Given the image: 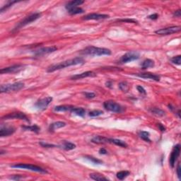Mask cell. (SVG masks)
I'll return each mask as SVG.
<instances>
[{
    "label": "cell",
    "instance_id": "6da1fadb",
    "mask_svg": "<svg viewBox=\"0 0 181 181\" xmlns=\"http://www.w3.org/2000/svg\"><path fill=\"white\" fill-rule=\"evenodd\" d=\"M83 63H84V60H83V58L77 57V58H73V59L65 60V61L62 62L51 65L48 69V72H53L61 69L66 68L71 66H74V65H82Z\"/></svg>",
    "mask_w": 181,
    "mask_h": 181
},
{
    "label": "cell",
    "instance_id": "7a4b0ae2",
    "mask_svg": "<svg viewBox=\"0 0 181 181\" xmlns=\"http://www.w3.org/2000/svg\"><path fill=\"white\" fill-rule=\"evenodd\" d=\"M91 142L93 143L98 144V145H100V144H112V145L119 146V147H123V148H127V143L124 141L113 138H107V137H103V136H95L92 139Z\"/></svg>",
    "mask_w": 181,
    "mask_h": 181
},
{
    "label": "cell",
    "instance_id": "3957f363",
    "mask_svg": "<svg viewBox=\"0 0 181 181\" xmlns=\"http://www.w3.org/2000/svg\"><path fill=\"white\" fill-rule=\"evenodd\" d=\"M82 55H90V56H102V55H110L111 50L108 48H97L94 46H88L81 50Z\"/></svg>",
    "mask_w": 181,
    "mask_h": 181
},
{
    "label": "cell",
    "instance_id": "277c9868",
    "mask_svg": "<svg viewBox=\"0 0 181 181\" xmlns=\"http://www.w3.org/2000/svg\"><path fill=\"white\" fill-rule=\"evenodd\" d=\"M41 13L37 12L34 13V14H32L30 15V16H26V17H25L23 19H22L21 21H19V22L17 23V25H16L14 29H13V32L17 31L19 29H21V28L24 27V26H27V25L30 24V23L33 22V21H36L37 19H38V18L41 17Z\"/></svg>",
    "mask_w": 181,
    "mask_h": 181
},
{
    "label": "cell",
    "instance_id": "5b68a950",
    "mask_svg": "<svg viewBox=\"0 0 181 181\" xmlns=\"http://www.w3.org/2000/svg\"><path fill=\"white\" fill-rule=\"evenodd\" d=\"M10 167L13 168H21V169H26V170H29L31 171H34L40 173L47 174L48 171L43 168L38 166L33 165V164H28V163H16L14 165H11Z\"/></svg>",
    "mask_w": 181,
    "mask_h": 181
},
{
    "label": "cell",
    "instance_id": "8992f818",
    "mask_svg": "<svg viewBox=\"0 0 181 181\" xmlns=\"http://www.w3.org/2000/svg\"><path fill=\"white\" fill-rule=\"evenodd\" d=\"M24 87V83L23 82H16L14 83H7L1 86L0 91L1 93H9V92L18 91Z\"/></svg>",
    "mask_w": 181,
    "mask_h": 181
},
{
    "label": "cell",
    "instance_id": "52a82bcc",
    "mask_svg": "<svg viewBox=\"0 0 181 181\" xmlns=\"http://www.w3.org/2000/svg\"><path fill=\"white\" fill-rule=\"evenodd\" d=\"M103 107L105 110L108 111L113 112V113H122L124 110L123 107L120 105L119 103L113 100H107L103 103Z\"/></svg>",
    "mask_w": 181,
    "mask_h": 181
},
{
    "label": "cell",
    "instance_id": "ba28073f",
    "mask_svg": "<svg viewBox=\"0 0 181 181\" xmlns=\"http://www.w3.org/2000/svg\"><path fill=\"white\" fill-rule=\"evenodd\" d=\"M180 145L177 144L173 147L171 153H170V157H169V163L171 168H173L175 166V164L176 163L177 159H178L179 156H180Z\"/></svg>",
    "mask_w": 181,
    "mask_h": 181
},
{
    "label": "cell",
    "instance_id": "9c48e42d",
    "mask_svg": "<svg viewBox=\"0 0 181 181\" xmlns=\"http://www.w3.org/2000/svg\"><path fill=\"white\" fill-rule=\"evenodd\" d=\"M140 58V55L139 53H135V52H130V53H127L126 54L120 58L119 62L120 64H125L130 62L135 61V60H138Z\"/></svg>",
    "mask_w": 181,
    "mask_h": 181
},
{
    "label": "cell",
    "instance_id": "30bf717a",
    "mask_svg": "<svg viewBox=\"0 0 181 181\" xmlns=\"http://www.w3.org/2000/svg\"><path fill=\"white\" fill-rule=\"evenodd\" d=\"M181 30L180 26H170V27L161 28V29L157 30L155 31V33L161 36H167V35H171L173 33H176L180 32Z\"/></svg>",
    "mask_w": 181,
    "mask_h": 181
},
{
    "label": "cell",
    "instance_id": "8fae6325",
    "mask_svg": "<svg viewBox=\"0 0 181 181\" xmlns=\"http://www.w3.org/2000/svg\"><path fill=\"white\" fill-rule=\"evenodd\" d=\"M13 119H18V120H25L26 122H30L29 119L25 113H21V112H15V113H9L8 115H4L1 118V120H13Z\"/></svg>",
    "mask_w": 181,
    "mask_h": 181
},
{
    "label": "cell",
    "instance_id": "7c38bea8",
    "mask_svg": "<svg viewBox=\"0 0 181 181\" xmlns=\"http://www.w3.org/2000/svg\"><path fill=\"white\" fill-rule=\"evenodd\" d=\"M58 50V48L56 46H50V47H43V48H39V49L35 50L34 55L36 57H41L43 55L50 54V53H54Z\"/></svg>",
    "mask_w": 181,
    "mask_h": 181
},
{
    "label": "cell",
    "instance_id": "4fadbf2b",
    "mask_svg": "<svg viewBox=\"0 0 181 181\" xmlns=\"http://www.w3.org/2000/svg\"><path fill=\"white\" fill-rule=\"evenodd\" d=\"M52 100H53V98H52V97L50 96L45 97V98H41V99L37 100L34 105L37 109H38V110H44L45 109H46L47 107L49 105L50 103H51Z\"/></svg>",
    "mask_w": 181,
    "mask_h": 181
},
{
    "label": "cell",
    "instance_id": "5bb4252c",
    "mask_svg": "<svg viewBox=\"0 0 181 181\" xmlns=\"http://www.w3.org/2000/svg\"><path fill=\"white\" fill-rule=\"evenodd\" d=\"M24 67V65H14L12 66L8 67H5L1 69L0 70V73L1 74H14V73H18L20 71L23 69Z\"/></svg>",
    "mask_w": 181,
    "mask_h": 181
},
{
    "label": "cell",
    "instance_id": "9a60e30c",
    "mask_svg": "<svg viewBox=\"0 0 181 181\" xmlns=\"http://www.w3.org/2000/svg\"><path fill=\"white\" fill-rule=\"evenodd\" d=\"M16 132V129L11 126H3L1 125L0 129V137H8V136L12 135Z\"/></svg>",
    "mask_w": 181,
    "mask_h": 181
},
{
    "label": "cell",
    "instance_id": "2e32d148",
    "mask_svg": "<svg viewBox=\"0 0 181 181\" xmlns=\"http://www.w3.org/2000/svg\"><path fill=\"white\" fill-rule=\"evenodd\" d=\"M96 76V74L92 71H87L85 72L78 74L73 75L72 76L70 77L71 80H79L81 79L86 78V77H95Z\"/></svg>",
    "mask_w": 181,
    "mask_h": 181
},
{
    "label": "cell",
    "instance_id": "e0dca14e",
    "mask_svg": "<svg viewBox=\"0 0 181 181\" xmlns=\"http://www.w3.org/2000/svg\"><path fill=\"white\" fill-rule=\"evenodd\" d=\"M110 16L107 14H89L86 16H83V20H101V19H106L108 18Z\"/></svg>",
    "mask_w": 181,
    "mask_h": 181
},
{
    "label": "cell",
    "instance_id": "ac0fdd59",
    "mask_svg": "<svg viewBox=\"0 0 181 181\" xmlns=\"http://www.w3.org/2000/svg\"><path fill=\"white\" fill-rule=\"evenodd\" d=\"M137 76L142 79H152L156 81H160V76L155 74L151 72H145V73H139L137 74Z\"/></svg>",
    "mask_w": 181,
    "mask_h": 181
},
{
    "label": "cell",
    "instance_id": "d6986e66",
    "mask_svg": "<svg viewBox=\"0 0 181 181\" xmlns=\"http://www.w3.org/2000/svg\"><path fill=\"white\" fill-rule=\"evenodd\" d=\"M66 122H62V121H58L53 122V123L50 124L49 128H48V130H49L50 132H54L55 130H58V129L62 128V127H64L66 126Z\"/></svg>",
    "mask_w": 181,
    "mask_h": 181
},
{
    "label": "cell",
    "instance_id": "ffe728a7",
    "mask_svg": "<svg viewBox=\"0 0 181 181\" xmlns=\"http://www.w3.org/2000/svg\"><path fill=\"white\" fill-rule=\"evenodd\" d=\"M58 147H60V148L63 149H65L66 151H70V150L74 149L76 148V145L70 142H67V141H63V142H62L61 145H58Z\"/></svg>",
    "mask_w": 181,
    "mask_h": 181
},
{
    "label": "cell",
    "instance_id": "44dd1931",
    "mask_svg": "<svg viewBox=\"0 0 181 181\" xmlns=\"http://www.w3.org/2000/svg\"><path fill=\"white\" fill-rule=\"evenodd\" d=\"M74 107V106H72V105H58V106L55 107L54 110L56 112H67V111L71 112Z\"/></svg>",
    "mask_w": 181,
    "mask_h": 181
},
{
    "label": "cell",
    "instance_id": "7402d4cb",
    "mask_svg": "<svg viewBox=\"0 0 181 181\" xmlns=\"http://www.w3.org/2000/svg\"><path fill=\"white\" fill-rule=\"evenodd\" d=\"M66 9L67 10L68 13L70 15H76L82 14V13L84 12V10L81 9V8L79 7V6H72V7L66 8Z\"/></svg>",
    "mask_w": 181,
    "mask_h": 181
},
{
    "label": "cell",
    "instance_id": "603a6c76",
    "mask_svg": "<svg viewBox=\"0 0 181 181\" xmlns=\"http://www.w3.org/2000/svg\"><path fill=\"white\" fill-rule=\"evenodd\" d=\"M141 67L142 69H147L153 67H154V62L152 60L146 59L142 62Z\"/></svg>",
    "mask_w": 181,
    "mask_h": 181
},
{
    "label": "cell",
    "instance_id": "cb8c5ba5",
    "mask_svg": "<svg viewBox=\"0 0 181 181\" xmlns=\"http://www.w3.org/2000/svg\"><path fill=\"white\" fill-rule=\"evenodd\" d=\"M72 113L75 114V115H78L79 117H84L85 114H86V110L83 108H79V107H74L72 110L71 111Z\"/></svg>",
    "mask_w": 181,
    "mask_h": 181
},
{
    "label": "cell",
    "instance_id": "d4e9b609",
    "mask_svg": "<svg viewBox=\"0 0 181 181\" xmlns=\"http://www.w3.org/2000/svg\"><path fill=\"white\" fill-rule=\"evenodd\" d=\"M22 129H23L24 130H29V131L33 132L35 133H38L40 130H41V128L37 125H23V126H22Z\"/></svg>",
    "mask_w": 181,
    "mask_h": 181
},
{
    "label": "cell",
    "instance_id": "484cf974",
    "mask_svg": "<svg viewBox=\"0 0 181 181\" xmlns=\"http://www.w3.org/2000/svg\"><path fill=\"white\" fill-rule=\"evenodd\" d=\"M139 137H140L142 140H143L144 141L147 142H151V140L149 138L150 137V134L148 132H146V131H140L138 133Z\"/></svg>",
    "mask_w": 181,
    "mask_h": 181
},
{
    "label": "cell",
    "instance_id": "4316f807",
    "mask_svg": "<svg viewBox=\"0 0 181 181\" xmlns=\"http://www.w3.org/2000/svg\"><path fill=\"white\" fill-rule=\"evenodd\" d=\"M149 111L152 114H154V115H156V116H159V117L164 116V115H166L165 114L166 113L163 111V110H161V109L158 108H152L149 110Z\"/></svg>",
    "mask_w": 181,
    "mask_h": 181
},
{
    "label": "cell",
    "instance_id": "83f0119b",
    "mask_svg": "<svg viewBox=\"0 0 181 181\" xmlns=\"http://www.w3.org/2000/svg\"><path fill=\"white\" fill-rule=\"evenodd\" d=\"M89 176L90 178L94 180H108V177H105L99 173H90Z\"/></svg>",
    "mask_w": 181,
    "mask_h": 181
},
{
    "label": "cell",
    "instance_id": "f1b7e54d",
    "mask_svg": "<svg viewBox=\"0 0 181 181\" xmlns=\"http://www.w3.org/2000/svg\"><path fill=\"white\" fill-rule=\"evenodd\" d=\"M84 1H79V0H74V1H70L68 3H67L65 8H69V7H72V6H78L83 4Z\"/></svg>",
    "mask_w": 181,
    "mask_h": 181
},
{
    "label": "cell",
    "instance_id": "f546056e",
    "mask_svg": "<svg viewBox=\"0 0 181 181\" xmlns=\"http://www.w3.org/2000/svg\"><path fill=\"white\" fill-rule=\"evenodd\" d=\"M130 171H128V170H122V171L118 172V173L116 174V177H118L119 180H122L125 178H126V177L130 175Z\"/></svg>",
    "mask_w": 181,
    "mask_h": 181
},
{
    "label": "cell",
    "instance_id": "4dcf8cb0",
    "mask_svg": "<svg viewBox=\"0 0 181 181\" xmlns=\"http://www.w3.org/2000/svg\"><path fill=\"white\" fill-rule=\"evenodd\" d=\"M84 158L87 159V160L90 161V162H92V163L94 164H101L102 163H103V161H102L101 160L95 158V157L92 156L86 155V156H84Z\"/></svg>",
    "mask_w": 181,
    "mask_h": 181
},
{
    "label": "cell",
    "instance_id": "1f68e13d",
    "mask_svg": "<svg viewBox=\"0 0 181 181\" xmlns=\"http://www.w3.org/2000/svg\"><path fill=\"white\" fill-rule=\"evenodd\" d=\"M119 88L123 92H127L129 90V84L127 81H122L119 83Z\"/></svg>",
    "mask_w": 181,
    "mask_h": 181
},
{
    "label": "cell",
    "instance_id": "d6a6232c",
    "mask_svg": "<svg viewBox=\"0 0 181 181\" xmlns=\"http://www.w3.org/2000/svg\"><path fill=\"white\" fill-rule=\"evenodd\" d=\"M16 2H18V1H9V2H8L7 4L5 5V6H2V7L1 8V9H0V12L2 13V12H4V11H6V10L9 9V7H11V6H12L13 4H15V3H16Z\"/></svg>",
    "mask_w": 181,
    "mask_h": 181
},
{
    "label": "cell",
    "instance_id": "836d02e7",
    "mask_svg": "<svg viewBox=\"0 0 181 181\" xmlns=\"http://www.w3.org/2000/svg\"><path fill=\"white\" fill-rule=\"evenodd\" d=\"M103 114V112L102 110H92V111L89 112L88 113V115L90 117H98L99 115H101Z\"/></svg>",
    "mask_w": 181,
    "mask_h": 181
},
{
    "label": "cell",
    "instance_id": "e575fe53",
    "mask_svg": "<svg viewBox=\"0 0 181 181\" xmlns=\"http://www.w3.org/2000/svg\"><path fill=\"white\" fill-rule=\"evenodd\" d=\"M170 62L173 64H175L177 65H180L181 64V56L180 55H177V56L173 57L170 59Z\"/></svg>",
    "mask_w": 181,
    "mask_h": 181
},
{
    "label": "cell",
    "instance_id": "d590c367",
    "mask_svg": "<svg viewBox=\"0 0 181 181\" xmlns=\"http://www.w3.org/2000/svg\"><path fill=\"white\" fill-rule=\"evenodd\" d=\"M39 144L41 147H44V148H55V147H58V146L57 145H53V144L46 143V142H40Z\"/></svg>",
    "mask_w": 181,
    "mask_h": 181
},
{
    "label": "cell",
    "instance_id": "8d00e7d4",
    "mask_svg": "<svg viewBox=\"0 0 181 181\" xmlns=\"http://www.w3.org/2000/svg\"><path fill=\"white\" fill-rule=\"evenodd\" d=\"M83 95H85L86 98L88 99H92V98H94L96 95L94 93H91V92H83Z\"/></svg>",
    "mask_w": 181,
    "mask_h": 181
},
{
    "label": "cell",
    "instance_id": "74e56055",
    "mask_svg": "<svg viewBox=\"0 0 181 181\" xmlns=\"http://www.w3.org/2000/svg\"><path fill=\"white\" fill-rule=\"evenodd\" d=\"M137 90H138L140 93H142V94H143V95L147 94V91H146V90L145 89V88H144L143 86H137Z\"/></svg>",
    "mask_w": 181,
    "mask_h": 181
},
{
    "label": "cell",
    "instance_id": "f35d334b",
    "mask_svg": "<svg viewBox=\"0 0 181 181\" xmlns=\"http://www.w3.org/2000/svg\"><path fill=\"white\" fill-rule=\"evenodd\" d=\"M119 21H121V22H125V23H137V21H135L134 19H130V18H127V19H120L118 20Z\"/></svg>",
    "mask_w": 181,
    "mask_h": 181
},
{
    "label": "cell",
    "instance_id": "ab89813d",
    "mask_svg": "<svg viewBox=\"0 0 181 181\" xmlns=\"http://www.w3.org/2000/svg\"><path fill=\"white\" fill-rule=\"evenodd\" d=\"M22 178H23V175H13V176L10 177V179H11V180H19Z\"/></svg>",
    "mask_w": 181,
    "mask_h": 181
},
{
    "label": "cell",
    "instance_id": "60d3db41",
    "mask_svg": "<svg viewBox=\"0 0 181 181\" xmlns=\"http://www.w3.org/2000/svg\"><path fill=\"white\" fill-rule=\"evenodd\" d=\"M180 171H181V168H180V164L178 163L177 166V168H176V173H177V177H178L179 179L181 178V173H180Z\"/></svg>",
    "mask_w": 181,
    "mask_h": 181
},
{
    "label": "cell",
    "instance_id": "b9f144b4",
    "mask_svg": "<svg viewBox=\"0 0 181 181\" xmlns=\"http://www.w3.org/2000/svg\"><path fill=\"white\" fill-rule=\"evenodd\" d=\"M148 18H150V19H152V20H156L157 18H159V15L157 14H154L150 15V16H149Z\"/></svg>",
    "mask_w": 181,
    "mask_h": 181
},
{
    "label": "cell",
    "instance_id": "7bdbcfd3",
    "mask_svg": "<svg viewBox=\"0 0 181 181\" xmlns=\"http://www.w3.org/2000/svg\"><path fill=\"white\" fill-rule=\"evenodd\" d=\"M180 15H181L180 9L177 10V11H175V12L173 13V16H175V17H180Z\"/></svg>",
    "mask_w": 181,
    "mask_h": 181
},
{
    "label": "cell",
    "instance_id": "ee69618b",
    "mask_svg": "<svg viewBox=\"0 0 181 181\" xmlns=\"http://www.w3.org/2000/svg\"><path fill=\"white\" fill-rule=\"evenodd\" d=\"M99 153H100V154L105 155V154H107V153H108V152H107V150L104 148H100L99 149Z\"/></svg>",
    "mask_w": 181,
    "mask_h": 181
},
{
    "label": "cell",
    "instance_id": "f6af8a7d",
    "mask_svg": "<svg viewBox=\"0 0 181 181\" xmlns=\"http://www.w3.org/2000/svg\"><path fill=\"white\" fill-rule=\"evenodd\" d=\"M158 127H159V130H160L161 131H162V132H164L166 130V127H164L163 125H162V124H161V123H159L158 124Z\"/></svg>",
    "mask_w": 181,
    "mask_h": 181
},
{
    "label": "cell",
    "instance_id": "bcb514c9",
    "mask_svg": "<svg viewBox=\"0 0 181 181\" xmlns=\"http://www.w3.org/2000/svg\"><path fill=\"white\" fill-rule=\"evenodd\" d=\"M112 85H113V83H112L111 81H108L105 83V86L108 88H112Z\"/></svg>",
    "mask_w": 181,
    "mask_h": 181
},
{
    "label": "cell",
    "instance_id": "7dc6e473",
    "mask_svg": "<svg viewBox=\"0 0 181 181\" xmlns=\"http://www.w3.org/2000/svg\"><path fill=\"white\" fill-rule=\"evenodd\" d=\"M4 153H6V151L4 152V151H3L2 149H1V152H0V154H1V155H3V154H4Z\"/></svg>",
    "mask_w": 181,
    "mask_h": 181
}]
</instances>
